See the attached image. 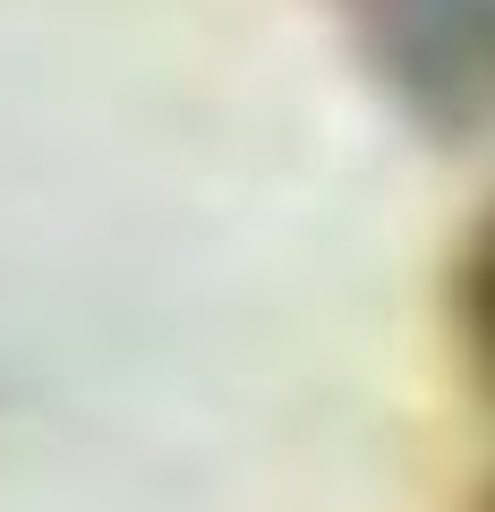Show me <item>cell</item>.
I'll return each mask as SVG.
<instances>
[{
    "label": "cell",
    "mask_w": 495,
    "mask_h": 512,
    "mask_svg": "<svg viewBox=\"0 0 495 512\" xmlns=\"http://www.w3.org/2000/svg\"><path fill=\"white\" fill-rule=\"evenodd\" d=\"M470 325H478V350H487V367H495V231H487L478 274H470Z\"/></svg>",
    "instance_id": "1"
}]
</instances>
